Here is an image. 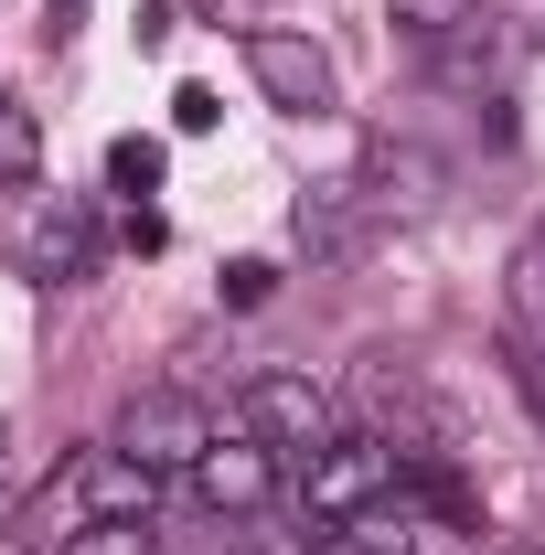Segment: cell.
Instances as JSON below:
<instances>
[{"instance_id":"obj_1","label":"cell","mask_w":545,"mask_h":555,"mask_svg":"<svg viewBox=\"0 0 545 555\" xmlns=\"http://www.w3.org/2000/svg\"><path fill=\"white\" fill-rule=\"evenodd\" d=\"M396 491H407V460H396L385 438H342V427H332V438L300 460V513H310L321 534H332V524H364V513H385Z\"/></svg>"},{"instance_id":"obj_2","label":"cell","mask_w":545,"mask_h":555,"mask_svg":"<svg viewBox=\"0 0 545 555\" xmlns=\"http://www.w3.org/2000/svg\"><path fill=\"white\" fill-rule=\"evenodd\" d=\"M107 449H118V460H139V470H161V481H182V470L214 449V406H204V396H182V385H150V396H129V406H118Z\"/></svg>"},{"instance_id":"obj_3","label":"cell","mask_w":545,"mask_h":555,"mask_svg":"<svg viewBox=\"0 0 545 555\" xmlns=\"http://www.w3.org/2000/svg\"><path fill=\"white\" fill-rule=\"evenodd\" d=\"M236 427L268 438L278 460H310V449L332 438V396H321L310 374H246V385H236Z\"/></svg>"},{"instance_id":"obj_4","label":"cell","mask_w":545,"mask_h":555,"mask_svg":"<svg viewBox=\"0 0 545 555\" xmlns=\"http://www.w3.org/2000/svg\"><path fill=\"white\" fill-rule=\"evenodd\" d=\"M246 75L268 86V107H278V118H321V107L342 96L332 54H321L310 33H246Z\"/></svg>"},{"instance_id":"obj_5","label":"cell","mask_w":545,"mask_h":555,"mask_svg":"<svg viewBox=\"0 0 545 555\" xmlns=\"http://www.w3.org/2000/svg\"><path fill=\"white\" fill-rule=\"evenodd\" d=\"M150 502H161V470H139V460H118V449L97 438V449H86V460L65 470V491H43V524H54V513H75V524L139 513V524H150Z\"/></svg>"},{"instance_id":"obj_6","label":"cell","mask_w":545,"mask_h":555,"mask_svg":"<svg viewBox=\"0 0 545 555\" xmlns=\"http://www.w3.org/2000/svg\"><path fill=\"white\" fill-rule=\"evenodd\" d=\"M11 257H22L33 288H75V278L97 268V214L75 204V193H43V204L22 214V246Z\"/></svg>"},{"instance_id":"obj_7","label":"cell","mask_w":545,"mask_h":555,"mask_svg":"<svg viewBox=\"0 0 545 555\" xmlns=\"http://www.w3.org/2000/svg\"><path fill=\"white\" fill-rule=\"evenodd\" d=\"M182 491H193L204 513H268V491H278V449H268V438H246V427H236V438L214 427V449L182 470Z\"/></svg>"},{"instance_id":"obj_8","label":"cell","mask_w":545,"mask_h":555,"mask_svg":"<svg viewBox=\"0 0 545 555\" xmlns=\"http://www.w3.org/2000/svg\"><path fill=\"white\" fill-rule=\"evenodd\" d=\"M417 54H428L439 86H460V96H503V75H514V22L471 11L460 33H439V43H417Z\"/></svg>"},{"instance_id":"obj_9","label":"cell","mask_w":545,"mask_h":555,"mask_svg":"<svg viewBox=\"0 0 545 555\" xmlns=\"http://www.w3.org/2000/svg\"><path fill=\"white\" fill-rule=\"evenodd\" d=\"M289 235H300L321 268H353V257H364V214H353V193H300Z\"/></svg>"},{"instance_id":"obj_10","label":"cell","mask_w":545,"mask_h":555,"mask_svg":"<svg viewBox=\"0 0 545 555\" xmlns=\"http://www.w3.org/2000/svg\"><path fill=\"white\" fill-rule=\"evenodd\" d=\"M54 555H161V534H150L139 513H107V524H75Z\"/></svg>"},{"instance_id":"obj_11","label":"cell","mask_w":545,"mask_h":555,"mask_svg":"<svg viewBox=\"0 0 545 555\" xmlns=\"http://www.w3.org/2000/svg\"><path fill=\"white\" fill-rule=\"evenodd\" d=\"M0 171H11V182H33V171H43V129H33V107H22V96H0Z\"/></svg>"},{"instance_id":"obj_12","label":"cell","mask_w":545,"mask_h":555,"mask_svg":"<svg viewBox=\"0 0 545 555\" xmlns=\"http://www.w3.org/2000/svg\"><path fill=\"white\" fill-rule=\"evenodd\" d=\"M514 310H524V343H545V224L524 235V257H514Z\"/></svg>"},{"instance_id":"obj_13","label":"cell","mask_w":545,"mask_h":555,"mask_svg":"<svg viewBox=\"0 0 545 555\" xmlns=\"http://www.w3.org/2000/svg\"><path fill=\"white\" fill-rule=\"evenodd\" d=\"M107 182H118V193H161V139H118V150H107Z\"/></svg>"},{"instance_id":"obj_14","label":"cell","mask_w":545,"mask_h":555,"mask_svg":"<svg viewBox=\"0 0 545 555\" xmlns=\"http://www.w3.org/2000/svg\"><path fill=\"white\" fill-rule=\"evenodd\" d=\"M481 0H396V22H407V43H439V33H460Z\"/></svg>"},{"instance_id":"obj_15","label":"cell","mask_w":545,"mask_h":555,"mask_svg":"<svg viewBox=\"0 0 545 555\" xmlns=\"http://www.w3.org/2000/svg\"><path fill=\"white\" fill-rule=\"evenodd\" d=\"M268 288H278V268H268V257H236V268H225V310H257Z\"/></svg>"},{"instance_id":"obj_16","label":"cell","mask_w":545,"mask_h":555,"mask_svg":"<svg viewBox=\"0 0 545 555\" xmlns=\"http://www.w3.org/2000/svg\"><path fill=\"white\" fill-rule=\"evenodd\" d=\"M214 118H225V107H214V86H182V96H172V129H182V139H204Z\"/></svg>"},{"instance_id":"obj_17","label":"cell","mask_w":545,"mask_h":555,"mask_svg":"<svg viewBox=\"0 0 545 555\" xmlns=\"http://www.w3.org/2000/svg\"><path fill=\"white\" fill-rule=\"evenodd\" d=\"M503 374H514V385L535 396V416H545V343H514V352H503Z\"/></svg>"},{"instance_id":"obj_18","label":"cell","mask_w":545,"mask_h":555,"mask_svg":"<svg viewBox=\"0 0 545 555\" xmlns=\"http://www.w3.org/2000/svg\"><path fill=\"white\" fill-rule=\"evenodd\" d=\"M503 555H545V545H503Z\"/></svg>"}]
</instances>
